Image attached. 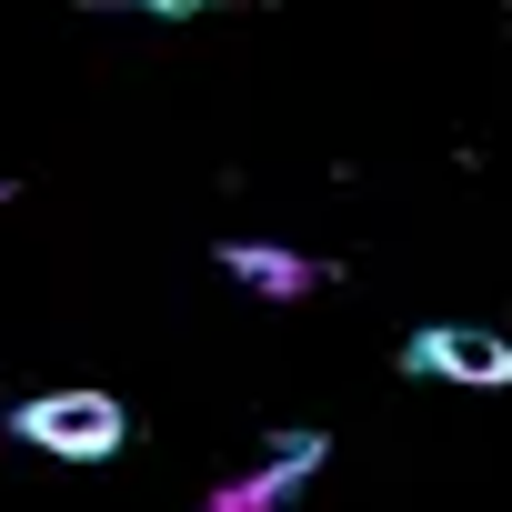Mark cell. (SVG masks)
I'll use <instances>...</instances> for the list:
<instances>
[{"instance_id":"cell-2","label":"cell","mask_w":512,"mask_h":512,"mask_svg":"<svg viewBox=\"0 0 512 512\" xmlns=\"http://www.w3.org/2000/svg\"><path fill=\"white\" fill-rule=\"evenodd\" d=\"M402 372L412 382H462V392H512V342L482 332V322H422L402 342Z\"/></svg>"},{"instance_id":"cell-3","label":"cell","mask_w":512,"mask_h":512,"mask_svg":"<svg viewBox=\"0 0 512 512\" xmlns=\"http://www.w3.org/2000/svg\"><path fill=\"white\" fill-rule=\"evenodd\" d=\"M221 272L251 282L262 302H302V292H322V262H312V251H282V241H221Z\"/></svg>"},{"instance_id":"cell-4","label":"cell","mask_w":512,"mask_h":512,"mask_svg":"<svg viewBox=\"0 0 512 512\" xmlns=\"http://www.w3.org/2000/svg\"><path fill=\"white\" fill-rule=\"evenodd\" d=\"M302 472H322V442H282V462H262V472H241V482H221L201 512H282L292 492H302Z\"/></svg>"},{"instance_id":"cell-1","label":"cell","mask_w":512,"mask_h":512,"mask_svg":"<svg viewBox=\"0 0 512 512\" xmlns=\"http://www.w3.org/2000/svg\"><path fill=\"white\" fill-rule=\"evenodd\" d=\"M11 442H31L41 462H111V452L131 442V412H121L111 392H81V382H61V392H31V402H11Z\"/></svg>"}]
</instances>
